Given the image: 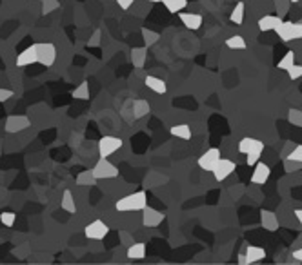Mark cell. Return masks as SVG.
I'll return each mask as SVG.
<instances>
[{"mask_svg":"<svg viewBox=\"0 0 302 265\" xmlns=\"http://www.w3.org/2000/svg\"><path fill=\"white\" fill-rule=\"evenodd\" d=\"M108 232H110V227L102 220H95V222L87 223L86 227H84V234L89 240H104L108 236Z\"/></svg>","mask_w":302,"mask_h":265,"instance_id":"8992f818","label":"cell"},{"mask_svg":"<svg viewBox=\"0 0 302 265\" xmlns=\"http://www.w3.org/2000/svg\"><path fill=\"white\" fill-rule=\"evenodd\" d=\"M148 205V194L144 191L126 194L115 204V209L120 213H131V211H142Z\"/></svg>","mask_w":302,"mask_h":265,"instance_id":"6da1fadb","label":"cell"},{"mask_svg":"<svg viewBox=\"0 0 302 265\" xmlns=\"http://www.w3.org/2000/svg\"><path fill=\"white\" fill-rule=\"evenodd\" d=\"M140 35H142V38H144L146 48H149V46H153V44H157V42H158V38H160V35L155 33V31H151V29H148V28H142Z\"/></svg>","mask_w":302,"mask_h":265,"instance_id":"f1b7e54d","label":"cell"},{"mask_svg":"<svg viewBox=\"0 0 302 265\" xmlns=\"http://www.w3.org/2000/svg\"><path fill=\"white\" fill-rule=\"evenodd\" d=\"M77 185H86V187H93V185L96 184V178L93 176L91 171H82V173H78L77 176Z\"/></svg>","mask_w":302,"mask_h":265,"instance_id":"4316f807","label":"cell"},{"mask_svg":"<svg viewBox=\"0 0 302 265\" xmlns=\"http://www.w3.org/2000/svg\"><path fill=\"white\" fill-rule=\"evenodd\" d=\"M96 147H98V155L102 158H110L113 153H117L122 147V140L117 137H102Z\"/></svg>","mask_w":302,"mask_h":265,"instance_id":"5b68a950","label":"cell"},{"mask_svg":"<svg viewBox=\"0 0 302 265\" xmlns=\"http://www.w3.org/2000/svg\"><path fill=\"white\" fill-rule=\"evenodd\" d=\"M288 122L302 127V109H289L288 111Z\"/></svg>","mask_w":302,"mask_h":265,"instance_id":"4dcf8cb0","label":"cell"},{"mask_svg":"<svg viewBox=\"0 0 302 265\" xmlns=\"http://www.w3.org/2000/svg\"><path fill=\"white\" fill-rule=\"evenodd\" d=\"M291 4H298V2H302V0H289Z\"/></svg>","mask_w":302,"mask_h":265,"instance_id":"f6af8a7d","label":"cell"},{"mask_svg":"<svg viewBox=\"0 0 302 265\" xmlns=\"http://www.w3.org/2000/svg\"><path fill=\"white\" fill-rule=\"evenodd\" d=\"M284 158H288V160H293V162H302V146L291 147V151H289Z\"/></svg>","mask_w":302,"mask_h":265,"instance_id":"e575fe53","label":"cell"},{"mask_svg":"<svg viewBox=\"0 0 302 265\" xmlns=\"http://www.w3.org/2000/svg\"><path fill=\"white\" fill-rule=\"evenodd\" d=\"M180 22L184 24V28L191 29V31H197L202 26V17L198 13H177Z\"/></svg>","mask_w":302,"mask_h":265,"instance_id":"4fadbf2b","label":"cell"},{"mask_svg":"<svg viewBox=\"0 0 302 265\" xmlns=\"http://www.w3.org/2000/svg\"><path fill=\"white\" fill-rule=\"evenodd\" d=\"M169 132H171V137L180 138V140H189L191 138V127L187 123H177V125L169 127Z\"/></svg>","mask_w":302,"mask_h":265,"instance_id":"ffe728a7","label":"cell"},{"mask_svg":"<svg viewBox=\"0 0 302 265\" xmlns=\"http://www.w3.org/2000/svg\"><path fill=\"white\" fill-rule=\"evenodd\" d=\"M37 49V62L42 64L44 67H51L57 60V49L51 42H39L35 44Z\"/></svg>","mask_w":302,"mask_h":265,"instance_id":"3957f363","label":"cell"},{"mask_svg":"<svg viewBox=\"0 0 302 265\" xmlns=\"http://www.w3.org/2000/svg\"><path fill=\"white\" fill-rule=\"evenodd\" d=\"M244 256H246V261H248V265L257 263V261H260V260H264V258H266V251H264L262 247H259V245H248V247H246Z\"/></svg>","mask_w":302,"mask_h":265,"instance_id":"e0dca14e","label":"cell"},{"mask_svg":"<svg viewBox=\"0 0 302 265\" xmlns=\"http://www.w3.org/2000/svg\"><path fill=\"white\" fill-rule=\"evenodd\" d=\"M293 258L302 263V247H300V249H297V251H293Z\"/></svg>","mask_w":302,"mask_h":265,"instance_id":"b9f144b4","label":"cell"},{"mask_svg":"<svg viewBox=\"0 0 302 265\" xmlns=\"http://www.w3.org/2000/svg\"><path fill=\"white\" fill-rule=\"evenodd\" d=\"M15 220H17V214L11 213V211H4V213L0 214V223H2L4 227H13Z\"/></svg>","mask_w":302,"mask_h":265,"instance_id":"1f68e13d","label":"cell"},{"mask_svg":"<svg viewBox=\"0 0 302 265\" xmlns=\"http://www.w3.org/2000/svg\"><path fill=\"white\" fill-rule=\"evenodd\" d=\"M284 169H286V173L298 171L302 169V162H293V160H288V158H284Z\"/></svg>","mask_w":302,"mask_h":265,"instance_id":"d590c367","label":"cell"},{"mask_svg":"<svg viewBox=\"0 0 302 265\" xmlns=\"http://www.w3.org/2000/svg\"><path fill=\"white\" fill-rule=\"evenodd\" d=\"M162 4H164V8L169 11V13L177 15V13H180L182 10H186L187 0H162Z\"/></svg>","mask_w":302,"mask_h":265,"instance_id":"d4e9b609","label":"cell"},{"mask_svg":"<svg viewBox=\"0 0 302 265\" xmlns=\"http://www.w3.org/2000/svg\"><path fill=\"white\" fill-rule=\"evenodd\" d=\"M29 127V118L22 114H11L6 120V131L8 132H20Z\"/></svg>","mask_w":302,"mask_h":265,"instance_id":"9c48e42d","label":"cell"},{"mask_svg":"<svg viewBox=\"0 0 302 265\" xmlns=\"http://www.w3.org/2000/svg\"><path fill=\"white\" fill-rule=\"evenodd\" d=\"M289 0H275V8H277V13H278V17L282 19L284 15L288 13V10H289Z\"/></svg>","mask_w":302,"mask_h":265,"instance_id":"d6a6232c","label":"cell"},{"mask_svg":"<svg viewBox=\"0 0 302 265\" xmlns=\"http://www.w3.org/2000/svg\"><path fill=\"white\" fill-rule=\"evenodd\" d=\"M260 155H262V151L248 153V155H246V164H248V166H255V164L260 160Z\"/></svg>","mask_w":302,"mask_h":265,"instance_id":"8d00e7d4","label":"cell"},{"mask_svg":"<svg viewBox=\"0 0 302 265\" xmlns=\"http://www.w3.org/2000/svg\"><path fill=\"white\" fill-rule=\"evenodd\" d=\"M280 22H282V19H280L278 15H266V17H262V19L259 20V29L262 33H266V31H275V29L280 26Z\"/></svg>","mask_w":302,"mask_h":265,"instance_id":"2e32d148","label":"cell"},{"mask_svg":"<svg viewBox=\"0 0 302 265\" xmlns=\"http://www.w3.org/2000/svg\"><path fill=\"white\" fill-rule=\"evenodd\" d=\"M13 96V91L11 89H4V87H0V102H8V100Z\"/></svg>","mask_w":302,"mask_h":265,"instance_id":"ab89813d","label":"cell"},{"mask_svg":"<svg viewBox=\"0 0 302 265\" xmlns=\"http://www.w3.org/2000/svg\"><path fill=\"white\" fill-rule=\"evenodd\" d=\"M35 62H37V49H35V44H31L29 48H26L24 51L17 57V66L19 67L31 66V64H35Z\"/></svg>","mask_w":302,"mask_h":265,"instance_id":"9a60e30c","label":"cell"},{"mask_svg":"<svg viewBox=\"0 0 302 265\" xmlns=\"http://www.w3.org/2000/svg\"><path fill=\"white\" fill-rule=\"evenodd\" d=\"M237 164L233 160H228V158H219V162L213 167V176H215L217 182H224L226 178H230L231 173H235Z\"/></svg>","mask_w":302,"mask_h":265,"instance_id":"277c9868","label":"cell"},{"mask_svg":"<svg viewBox=\"0 0 302 265\" xmlns=\"http://www.w3.org/2000/svg\"><path fill=\"white\" fill-rule=\"evenodd\" d=\"M269 176H271V169H269L268 164H264V162L260 160L257 162V164H255L253 175H251V182L257 185H264L269 180Z\"/></svg>","mask_w":302,"mask_h":265,"instance_id":"30bf717a","label":"cell"},{"mask_svg":"<svg viewBox=\"0 0 302 265\" xmlns=\"http://www.w3.org/2000/svg\"><path fill=\"white\" fill-rule=\"evenodd\" d=\"M260 223H262L264 231H269V232H275L278 231V218L273 211H269V209H262L260 211Z\"/></svg>","mask_w":302,"mask_h":265,"instance_id":"8fae6325","label":"cell"},{"mask_svg":"<svg viewBox=\"0 0 302 265\" xmlns=\"http://www.w3.org/2000/svg\"><path fill=\"white\" fill-rule=\"evenodd\" d=\"M239 263H240V265H248V261H246L244 252H240V254H239Z\"/></svg>","mask_w":302,"mask_h":265,"instance_id":"ee69618b","label":"cell"},{"mask_svg":"<svg viewBox=\"0 0 302 265\" xmlns=\"http://www.w3.org/2000/svg\"><path fill=\"white\" fill-rule=\"evenodd\" d=\"M149 2H162V0H149Z\"/></svg>","mask_w":302,"mask_h":265,"instance_id":"bcb514c9","label":"cell"},{"mask_svg":"<svg viewBox=\"0 0 302 265\" xmlns=\"http://www.w3.org/2000/svg\"><path fill=\"white\" fill-rule=\"evenodd\" d=\"M239 151L242 153V155H248V153L251 151H264V142H260L257 138L246 137L239 142Z\"/></svg>","mask_w":302,"mask_h":265,"instance_id":"7c38bea8","label":"cell"},{"mask_svg":"<svg viewBox=\"0 0 302 265\" xmlns=\"http://www.w3.org/2000/svg\"><path fill=\"white\" fill-rule=\"evenodd\" d=\"M298 38H302V20L293 22V40H298Z\"/></svg>","mask_w":302,"mask_h":265,"instance_id":"f35d334b","label":"cell"},{"mask_svg":"<svg viewBox=\"0 0 302 265\" xmlns=\"http://www.w3.org/2000/svg\"><path fill=\"white\" fill-rule=\"evenodd\" d=\"M226 48L233 49V51H242V49L248 48V44H246L244 37H240V35H233V37L226 38Z\"/></svg>","mask_w":302,"mask_h":265,"instance_id":"cb8c5ba5","label":"cell"},{"mask_svg":"<svg viewBox=\"0 0 302 265\" xmlns=\"http://www.w3.org/2000/svg\"><path fill=\"white\" fill-rule=\"evenodd\" d=\"M133 2L135 0H117V4H119V8L120 10H124V11H128L133 6Z\"/></svg>","mask_w":302,"mask_h":265,"instance_id":"60d3db41","label":"cell"},{"mask_svg":"<svg viewBox=\"0 0 302 265\" xmlns=\"http://www.w3.org/2000/svg\"><path fill=\"white\" fill-rule=\"evenodd\" d=\"M57 8H58V2H57V0H44L42 13H49V11L57 10Z\"/></svg>","mask_w":302,"mask_h":265,"instance_id":"74e56055","label":"cell"},{"mask_svg":"<svg viewBox=\"0 0 302 265\" xmlns=\"http://www.w3.org/2000/svg\"><path fill=\"white\" fill-rule=\"evenodd\" d=\"M151 107H149L148 100H135L133 102V118L135 120H140L144 118L146 114H149Z\"/></svg>","mask_w":302,"mask_h":265,"instance_id":"7402d4cb","label":"cell"},{"mask_svg":"<svg viewBox=\"0 0 302 265\" xmlns=\"http://www.w3.org/2000/svg\"><path fill=\"white\" fill-rule=\"evenodd\" d=\"M219 158H221V151H219L217 147H211L204 155H200V158H198V167H200L202 171H206V173H211L213 167H215V164L219 162Z\"/></svg>","mask_w":302,"mask_h":265,"instance_id":"52a82bcc","label":"cell"},{"mask_svg":"<svg viewBox=\"0 0 302 265\" xmlns=\"http://www.w3.org/2000/svg\"><path fill=\"white\" fill-rule=\"evenodd\" d=\"M295 218H297L298 223L302 225V209H295Z\"/></svg>","mask_w":302,"mask_h":265,"instance_id":"7bdbcfd3","label":"cell"},{"mask_svg":"<svg viewBox=\"0 0 302 265\" xmlns=\"http://www.w3.org/2000/svg\"><path fill=\"white\" fill-rule=\"evenodd\" d=\"M162 222H164V214L160 211H157L153 207H148V205L142 209V223H144L146 227H158Z\"/></svg>","mask_w":302,"mask_h":265,"instance_id":"ba28073f","label":"cell"},{"mask_svg":"<svg viewBox=\"0 0 302 265\" xmlns=\"http://www.w3.org/2000/svg\"><path fill=\"white\" fill-rule=\"evenodd\" d=\"M275 33H277L278 38H280V40H284V42H289V40H293V22H291V20H282V22H280V26L275 29Z\"/></svg>","mask_w":302,"mask_h":265,"instance_id":"ac0fdd59","label":"cell"},{"mask_svg":"<svg viewBox=\"0 0 302 265\" xmlns=\"http://www.w3.org/2000/svg\"><path fill=\"white\" fill-rule=\"evenodd\" d=\"M93 176L98 180H111V178H117L119 176V169H117L113 164H111L108 158H98V162L95 164V167L91 169Z\"/></svg>","mask_w":302,"mask_h":265,"instance_id":"7a4b0ae2","label":"cell"},{"mask_svg":"<svg viewBox=\"0 0 302 265\" xmlns=\"http://www.w3.org/2000/svg\"><path fill=\"white\" fill-rule=\"evenodd\" d=\"M71 95H73V98H75V100H87V98H89V84H87L86 80L80 82V85H78L77 89L73 91Z\"/></svg>","mask_w":302,"mask_h":265,"instance_id":"83f0119b","label":"cell"},{"mask_svg":"<svg viewBox=\"0 0 302 265\" xmlns=\"http://www.w3.org/2000/svg\"><path fill=\"white\" fill-rule=\"evenodd\" d=\"M146 55H148V49L144 48H133L131 49V62L137 69H142L146 64Z\"/></svg>","mask_w":302,"mask_h":265,"instance_id":"44dd1931","label":"cell"},{"mask_svg":"<svg viewBox=\"0 0 302 265\" xmlns=\"http://www.w3.org/2000/svg\"><path fill=\"white\" fill-rule=\"evenodd\" d=\"M128 258L130 260H142L146 256V243H142V241H137V243H130V247H128Z\"/></svg>","mask_w":302,"mask_h":265,"instance_id":"d6986e66","label":"cell"},{"mask_svg":"<svg viewBox=\"0 0 302 265\" xmlns=\"http://www.w3.org/2000/svg\"><path fill=\"white\" fill-rule=\"evenodd\" d=\"M144 85L148 87V89L153 91V93H157V95H164V93L168 91V84H166L162 78H158V76H153V75L146 76Z\"/></svg>","mask_w":302,"mask_h":265,"instance_id":"5bb4252c","label":"cell"},{"mask_svg":"<svg viewBox=\"0 0 302 265\" xmlns=\"http://www.w3.org/2000/svg\"><path fill=\"white\" fill-rule=\"evenodd\" d=\"M295 58H297V55H295L293 51H288L282 58H280V60H278L277 67H278V69H284V71H286V69H289V67L295 64Z\"/></svg>","mask_w":302,"mask_h":265,"instance_id":"f546056e","label":"cell"},{"mask_svg":"<svg viewBox=\"0 0 302 265\" xmlns=\"http://www.w3.org/2000/svg\"><path fill=\"white\" fill-rule=\"evenodd\" d=\"M60 207L66 211V213L73 214V213H77V204H75V198H73V193L69 189L64 191L62 194V200H60Z\"/></svg>","mask_w":302,"mask_h":265,"instance_id":"603a6c76","label":"cell"},{"mask_svg":"<svg viewBox=\"0 0 302 265\" xmlns=\"http://www.w3.org/2000/svg\"><path fill=\"white\" fill-rule=\"evenodd\" d=\"M286 71H288V76L291 78V80H298V78H302V66L300 64H297V62H295L289 69H286Z\"/></svg>","mask_w":302,"mask_h":265,"instance_id":"836d02e7","label":"cell"},{"mask_svg":"<svg viewBox=\"0 0 302 265\" xmlns=\"http://www.w3.org/2000/svg\"><path fill=\"white\" fill-rule=\"evenodd\" d=\"M244 11H246L244 2H237V6L233 8V11H231V15H230V20L233 24L240 26L244 22Z\"/></svg>","mask_w":302,"mask_h":265,"instance_id":"484cf974","label":"cell"}]
</instances>
